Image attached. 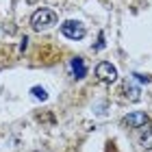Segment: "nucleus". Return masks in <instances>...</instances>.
Returning <instances> with one entry per match:
<instances>
[{
    "label": "nucleus",
    "mask_w": 152,
    "mask_h": 152,
    "mask_svg": "<svg viewBox=\"0 0 152 152\" xmlns=\"http://www.w3.org/2000/svg\"><path fill=\"white\" fill-rule=\"evenodd\" d=\"M57 24V13L52 9H37L31 18V26L35 31H44V28H50V26Z\"/></svg>",
    "instance_id": "f257e3e1"
},
{
    "label": "nucleus",
    "mask_w": 152,
    "mask_h": 152,
    "mask_svg": "<svg viewBox=\"0 0 152 152\" xmlns=\"http://www.w3.org/2000/svg\"><path fill=\"white\" fill-rule=\"evenodd\" d=\"M61 33H63L65 37L70 39H83L85 37V26H83L80 22H76V20H67V22L61 24Z\"/></svg>",
    "instance_id": "f03ea898"
},
{
    "label": "nucleus",
    "mask_w": 152,
    "mask_h": 152,
    "mask_svg": "<svg viewBox=\"0 0 152 152\" xmlns=\"http://www.w3.org/2000/svg\"><path fill=\"white\" fill-rule=\"evenodd\" d=\"M122 124L126 128H143V126H148V124H150V117L143 111H133V113H128L122 120Z\"/></svg>",
    "instance_id": "7ed1b4c3"
},
{
    "label": "nucleus",
    "mask_w": 152,
    "mask_h": 152,
    "mask_svg": "<svg viewBox=\"0 0 152 152\" xmlns=\"http://www.w3.org/2000/svg\"><path fill=\"white\" fill-rule=\"evenodd\" d=\"M96 76H98V80H102V83H115L117 80V70L109 61H102V63H98V67H96Z\"/></svg>",
    "instance_id": "20e7f679"
},
{
    "label": "nucleus",
    "mask_w": 152,
    "mask_h": 152,
    "mask_svg": "<svg viewBox=\"0 0 152 152\" xmlns=\"http://www.w3.org/2000/svg\"><path fill=\"white\" fill-rule=\"evenodd\" d=\"M70 67H72V72H74L76 78H85V74H87V65H85V61H83V57H74V59H72V63H70Z\"/></svg>",
    "instance_id": "39448f33"
},
{
    "label": "nucleus",
    "mask_w": 152,
    "mask_h": 152,
    "mask_svg": "<svg viewBox=\"0 0 152 152\" xmlns=\"http://www.w3.org/2000/svg\"><path fill=\"white\" fill-rule=\"evenodd\" d=\"M141 143H143V148H152V126H148L146 133L141 135Z\"/></svg>",
    "instance_id": "423d86ee"
},
{
    "label": "nucleus",
    "mask_w": 152,
    "mask_h": 152,
    "mask_svg": "<svg viewBox=\"0 0 152 152\" xmlns=\"http://www.w3.org/2000/svg\"><path fill=\"white\" fill-rule=\"evenodd\" d=\"M31 94L35 96L37 100H41V102H44V100H48V91H46L44 87H33V89H31Z\"/></svg>",
    "instance_id": "0eeeda50"
},
{
    "label": "nucleus",
    "mask_w": 152,
    "mask_h": 152,
    "mask_svg": "<svg viewBox=\"0 0 152 152\" xmlns=\"http://www.w3.org/2000/svg\"><path fill=\"white\" fill-rule=\"evenodd\" d=\"M126 91H130V98H133V100H139V89H135V87H126Z\"/></svg>",
    "instance_id": "6e6552de"
},
{
    "label": "nucleus",
    "mask_w": 152,
    "mask_h": 152,
    "mask_svg": "<svg viewBox=\"0 0 152 152\" xmlns=\"http://www.w3.org/2000/svg\"><path fill=\"white\" fill-rule=\"evenodd\" d=\"M135 78L139 80V83H150V80H152L150 76H143V74H135Z\"/></svg>",
    "instance_id": "1a4fd4ad"
},
{
    "label": "nucleus",
    "mask_w": 152,
    "mask_h": 152,
    "mask_svg": "<svg viewBox=\"0 0 152 152\" xmlns=\"http://www.w3.org/2000/svg\"><path fill=\"white\" fill-rule=\"evenodd\" d=\"M26 46H28V39L24 37V39H22V44H20V52H24V50H26Z\"/></svg>",
    "instance_id": "9d476101"
}]
</instances>
